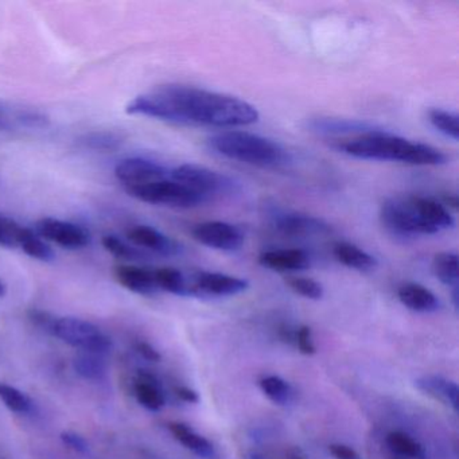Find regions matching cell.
I'll return each mask as SVG.
<instances>
[{
  "instance_id": "obj_1",
  "label": "cell",
  "mask_w": 459,
  "mask_h": 459,
  "mask_svg": "<svg viewBox=\"0 0 459 459\" xmlns=\"http://www.w3.org/2000/svg\"><path fill=\"white\" fill-rule=\"evenodd\" d=\"M126 112L186 127H246L260 117L248 101L182 84L160 85L142 93L127 104Z\"/></svg>"
},
{
  "instance_id": "obj_2",
  "label": "cell",
  "mask_w": 459,
  "mask_h": 459,
  "mask_svg": "<svg viewBox=\"0 0 459 459\" xmlns=\"http://www.w3.org/2000/svg\"><path fill=\"white\" fill-rule=\"evenodd\" d=\"M345 154L359 160H386L415 166H440L447 162L445 152L429 144L413 143L383 130L362 134L338 144Z\"/></svg>"
},
{
  "instance_id": "obj_3",
  "label": "cell",
  "mask_w": 459,
  "mask_h": 459,
  "mask_svg": "<svg viewBox=\"0 0 459 459\" xmlns=\"http://www.w3.org/2000/svg\"><path fill=\"white\" fill-rule=\"evenodd\" d=\"M208 146L221 157L262 169H278L291 160L278 142L246 131H224L208 139Z\"/></svg>"
},
{
  "instance_id": "obj_4",
  "label": "cell",
  "mask_w": 459,
  "mask_h": 459,
  "mask_svg": "<svg viewBox=\"0 0 459 459\" xmlns=\"http://www.w3.org/2000/svg\"><path fill=\"white\" fill-rule=\"evenodd\" d=\"M381 224L392 235L412 238L418 235H435L421 213L419 197H392L384 201L380 209Z\"/></svg>"
},
{
  "instance_id": "obj_5",
  "label": "cell",
  "mask_w": 459,
  "mask_h": 459,
  "mask_svg": "<svg viewBox=\"0 0 459 459\" xmlns=\"http://www.w3.org/2000/svg\"><path fill=\"white\" fill-rule=\"evenodd\" d=\"M170 178L195 190L209 201L240 192V184L232 177L195 163L177 166L170 170Z\"/></svg>"
},
{
  "instance_id": "obj_6",
  "label": "cell",
  "mask_w": 459,
  "mask_h": 459,
  "mask_svg": "<svg viewBox=\"0 0 459 459\" xmlns=\"http://www.w3.org/2000/svg\"><path fill=\"white\" fill-rule=\"evenodd\" d=\"M126 192L142 203L168 206V208H197V206L209 203L208 198L171 178L150 182V184L139 185V186L126 187Z\"/></svg>"
},
{
  "instance_id": "obj_7",
  "label": "cell",
  "mask_w": 459,
  "mask_h": 459,
  "mask_svg": "<svg viewBox=\"0 0 459 459\" xmlns=\"http://www.w3.org/2000/svg\"><path fill=\"white\" fill-rule=\"evenodd\" d=\"M52 334L63 342L90 353L104 354L112 348L111 338L107 337L98 326L74 316L56 318Z\"/></svg>"
},
{
  "instance_id": "obj_8",
  "label": "cell",
  "mask_w": 459,
  "mask_h": 459,
  "mask_svg": "<svg viewBox=\"0 0 459 459\" xmlns=\"http://www.w3.org/2000/svg\"><path fill=\"white\" fill-rule=\"evenodd\" d=\"M189 295L195 297H235L247 291L248 281L220 273L198 271L187 278Z\"/></svg>"
},
{
  "instance_id": "obj_9",
  "label": "cell",
  "mask_w": 459,
  "mask_h": 459,
  "mask_svg": "<svg viewBox=\"0 0 459 459\" xmlns=\"http://www.w3.org/2000/svg\"><path fill=\"white\" fill-rule=\"evenodd\" d=\"M34 232L44 240L52 241V243L68 249L85 248L92 240L91 233L82 225L53 219V217H44V219L39 220L34 227Z\"/></svg>"
},
{
  "instance_id": "obj_10",
  "label": "cell",
  "mask_w": 459,
  "mask_h": 459,
  "mask_svg": "<svg viewBox=\"0 0 459 459\" xmlns=\"http://www.w3.org/2000/svg\"><path fill=\"white\" fill-rule=\"evenodd\" d=\"M270 217L273 227L281 235L289 238H308L332 232V228L325 220L299 212L273 209Z\"/></svg>"
},
{
  "instance_id": "obj_11",
  "label": "cell",
  "mask_w": 459,
  "mask_h": 459,
  "mask_svg": "<svg viewBox=\"0 0 459 459\" xmlns=\"http://www.w3.org/2000/svg\"><path fill=\"white\" fill-rule=\"evenodd\" d=\"M195 241L217 249V251L233 252L244 244V233L236 225L224 221H206L195 225L192 230Z\"/></svg>"
},
{
  "instance_id": "obj_12",
  "label": "cell",
  "mask_w": 459,
  "mask_h": 459,
  "mask_svg": "<svg viewBox=\"0 0 459 459\" xmlns=\"http://www.w3.org/2000/svg\"><path fill=\"white\" fill-rule=\"evenodd\" d=\"M115 177L125 187L139 186L169 178L170 170L146 158H126L115 168Z\"/></svg>"
},
{
  "instance_id": "obj_13",
  "label": "cell",
  "mask_w": 459,
  "mask_h": 459,
  "mask_svg": "<svg viewBox=\"0 0 459 459\" xmlns=\"http://www.w3.org/2000/svg\"><path fill=\"white\" fill-rule=\"evenodd\" d=\"M127 236L135 246L149 249L160 256H177L184 251L178 241L160 232L155 228L149 227V225H138V227L131 228Z\"/></svg>"
},
{
  "instance_id": "obj_14",
  "label": "cell",
  "mask_w": 459,
  "mask_h": 459,
  "mask_svg": "<svg viewBox=\"0 0 459 459\" xmlns=\"http://www.w3.org/2000/svg\"><path fill=\"white\" fill-rule=\"evenodd\" d=\"M115 276L125 289L130 290L135 294L150 297V295L160 291L157 281H155L154 270L138 267V265L123 264L115 268Z\"/></svg>"
},
{
  "instance_id": "obj_15",
  "label": "cell",
  "mask_w": 459,
  "mask_h": 459,
  "mask_svg": "<svg viewBox=\"0 0 459 459\" xmlns=\"http://www.w3.org/2000/svg\"><path fill=\"white\" fill-rule=\"evenodd\" d=\"M259 264L279 273H287L306 270L310 267L311 259L310 255L302 249H273L260 255Z\"/></svg>"
},
{
  "instance_id": "obj_16",
  "label": "cell",
  "mask_w": 459,
  "mask_h": 459,
  "mask_svg": "<svg viewBox=\"0 0 459 459\" xmlns=\"http://www.w3.org/2000/svg\"><path fill=\"white\" fill-rule=\"evenodd\" d=\"M415 385L419 391L453 408L454 412H458L459 388L454 381L447 380L443 376L427 375L419 377Z\"/></svg>"
},
{
  "instance_id": "obj_17",
  "label": "cell",
  "mask_w": 459,
  "mask_h": 459,
  "mask_svg": "<svg viewBox=\"0 0 459 459\" xmlns=\"http://www.w3.org/2000/svg\"><path fill=\"white\" fill-rule=\"evenodd\" d=\"M400 302L416 313H434L440 307L434 292L418 283H404L397 290Z\"/></svg>"
},
{
  "instance_id": "obj_18",
  "label": "cell",
  "mask_w": 459,
  "mask_h": 459,
  "mask_svg": "<svg viewBox=\"0 0 459 459\" xmlns=\"http://www.w3.org/2000/svg\"><path fill=\"white\" fill-rule=\"evenodd\" d=\"M314 131L325 135H353L372 133L378 130L375 126L356 119H334V117H321L311 123Z\"/></svg>"
},
{
  "instance_id": "obj_19",
  "label": "cell",
  "mask_w": 459,
  "mask_h": 459,
  "mask_svg": "<svg viewBox=\"0 0 459 459\" xmlns=\"http://www.w3.org/2000/svg\"><path fill=\"white\" fill-rule=\"evenodd\" d=\"M134 391H135L136 399L141 403V405H143L149 411L157 412V411L162 410L163 405H165V394H163L162 388H160V381L146 370H141L138 373V378L134 384Z\"/></svg>"
},
{
  "instance_id": "obj_20",
  "label": "cell",
  "mask_w": 459,
  "mask_h": 459,
  "mask_svg": "<svg viewBox=\"0 0 459 459\" xmlns=\"http://www.w3.org/2000/svg\"><path fill=\"white\" fill-rule=\"evenodd\" d=\"M333 255L341 264L346 265L351 270L361 271V273L373 271L378 264L376 257L348 241L335 243L333 246Z\"/></svg>"
},
{
  "instance_id": "obj_21",
  "label": "cell",
  "mask_w": 459,
  "mask_h": 459,
  "mask_svg": "<svg viewBox=\"0 0 459 459\" xmlns=\"http://www.w3.org/2000/svg\"><path fill=\"white\" fill-rule=\"evenodd\" d=\"M169 429H170L173 437L184 447H186L187 450L192 451L200 458L208 459L214 455L213 445L205 437L195 432L192 427L187 426V424L174 421V423L169 424Z\"/></svg>"
},
{
  "instance_id": "obj_22",
  "label": "cell",
  "mask_w": 459,
  "mask_h": 459,
  "mask_svg": "<svg viewBox=\"0 0 459 459\" xmlns=\"http://www.w3.org/2000/svg\"><path fill=\"white\" fill-rule=\"evenodd\" d=\"M432 273L440 283L446 286L458 287L459 267L458 256L453 252H439L432 259Z\"/></svg>"
},
{
  "instance_id": "obj_23",
  "label": "cell",
  "mask_w": 459,
  "mask_h": 459,
  "mask_svg": "<svg viewBox=\"0 0 459 459\" xmlns=\"http://www.w3.org/2000/svg\"><path fill=\"white\" fill-rule=\"evenodd\" d=\"M74 368L85 380L100 381L107 376V364L101 354L82 351L74 357Z\"/></svg>"
},
{
  "instance_id": "obj_24",
  "label": "cell",
  "mask_w": 459,
  "mask_h": 459,
  "mask_svg": "<svg viewBox=\"0 0 459 459\" xmlns=\"http://www.w3.org/2000/svg\"><path fill=\"white\" fill-rule=\"evenodd\" d=\"M125 136L115 131H92L79 138V144L84 149L95 152H115L125 143Z\"/></svg>"
},
{
  "instance_id": "obj_25",
  "label": "cell",
  "mask_w": 459,
  "mask_h": 459,
  "mask_svg": "<svg viewBox=\"0 0 459 459\" xmlns=\"http://www.w3.org/2000/svg\"><path fill=\"white\" fill-rule=\"evenodd\" d=\"M155 281L158 290L179 295V297H190L189 286H187V276L177 268H158L154 270Z\"/></svg>"
},
{
  "instance_id": "obj_26",
  "label": "cell",
  "mask_w": 459,
  "mask_h": 459,
  "mask_svg": "<svg viewBox=\"0 0 459 459\" xmlns=\"http://www.w3.org/2000/svg\"><path fill=\"white\" fill-rule=\"evenodd\" d=\"M263 394L276 405H287L294 399V389L279 376H265L259 381Z\"/></svg>"
},
{
  "instance_id": "obj_27",
  "label": "cell",
  "mask_w": 459,
  "mask_h": 459,
  "mask_svg": "<svg viewBox=\"0 0 459 459\" xmlns=\"http://www.w3.org/2000/svg\"><path fill=\"white\" fill-rule=\"evenodd\" d=\"M386 446L389 450L407 458L421 459L424 456V448L418 440L403 431H392L386 435Z\"/></svg>"
},
{
  "instance_id": "obj_28",
  "label": "cell",
  "mask_w": 459,
  "mask_h": 459,
  "mask_svg": "<svg viewBox=\"0 0 459 459\" xmlns=\"http://www.w3.org/2000/svg\"><path fill=\"white\" fill-rule=\"evenodd\" d=\"M20 248L28 256L41 260V262L50 263L56 257L55 252L45 243L44 238H39L34 230H29V228H25V232L21 238Z\"/></svg>"
},
{
  "instance_id": "obj_29",
  "label": "cell",
  "mask_w": 459,
  "mask_h": 459,
  "mask_svg": "<svg viewBox=\"0 0 459 459\" xmlns=\"http://www.w3.org/2000/svg\"><path fill=\"white\" fill-rule=\"evenodd\" d=\"M22 123L30 127H44L48 125V117L39 112L29 111V109H14L9 111L0 106V128H6L12 126V122Z\"/></svg>"
},
{
  "instance_id": "obj_30",
  "label": "cell",
  "mask_w": 459,
  "mask_h": 459,
  "mask_svg": "<svg viewBox=\"0 0 459 459\" xmlns=\"http://www.w3.org/2000/svg\"><path fill=\"white\" fill-rule=\"evenodd\" d=\"M0 400L12 412L29 413L33 410V402L28 394L10 384L0 383Z\"/></svg>"
},
{
  "instance_id": "obj_31",
  "label": "cell",
  "mask_w": 459,
  "mask_h": 459,
  "mask_svg": "<svg viewBox=\"0 0 459 459\" xmlns=\"http://www.w3.org/2000/svg\"><path fill=\"white\" fill-rule=\"evenodd\" d=\"M429 120L432 127L437 128L440 134L453 141H458V115L446 109L434 108L429 112Z\"/></svg>"
},
{
  "instance_id": "obj_32",
  "label": "cell",
  "mask_w": 459,
  "mask_h": 459,
  "mask_svg": "<svg viewBox=\"0 0 459 459\" xmlns=\"http://www.w3.org/2000/svg\"><path fill=\"white\" fill-rule=\"evenodd\" d=\"M103 246L109 254L114 255L117 259L123 260H143L147 255L134 247L128 246L125 240L115 235H107L103 238Z\"/></svg>"
},
{
  "instance_id": "obj_33",
  "label": "cell",
  "mask_w": 459,
  "mask_h": 459,
  "mask_svg": "<svg viewBox=\"0 0 459 459\" xmlns=\"http://www.w3.org/2000/svg\"><path fill=\"white\" fill-rule=\"evenodd\" d=\"M25 227L18 224L10 217L0 214V247L4 248H20L21 238Z\"/></svg>"
},
{
  "instance_id": "obj_34",
  "label": "cell",
  "mask_w": 459,
  "mask_h": 459,
  "mask_svg": "<svg viewBox=\"0 0 459 459\" xmlns=\"http://www.w3.org/2000/svg\"><path fill=\"white\" fill-rule=\"evenodd\" d=\"M286 284L295 294L307 298V299L319 300L324 297V287L314 279L290 276L286 279Z\"/></svg>"
},
{
  "instance_id": "obj_35",
  "label": "cell",
  "mask_w": 459,
  "mask_h": 459,
  "mask_svg": "<svg viewBox=\"0 0 459 459\" xmlns=\"http://www.w3.org/2000/svg\"><path fill=\"white\" fill-rule=\"evenodd\" d=\"M294 343L298 351L305 356H313L316 353V343L313 340V333L308 326H300L295 330Z\"/></svg>"
},
{
  "instance_id": "obj_36",
  "label": "cell",
  "mask_w": 459,
  "mask_h": 459,
  "mask_svg": "<svg viewBox=\"0 0 459 459\" xmlns=\"http://www.w3.org/2000/svg\"><path fill=\"white\" fill-rule=\"evenodd\" d=\"M61 439L65 443L68 447L76 453L85 454L90 451V446H88L87 440L82 437V435L76 434L74 431H65L61 434Z\"/></svg>"
},
{
  "instance_id": "obj_37",
  "label": "cell",
  "mask_w": 459,
  "mask_h": 459,
  "mask_svg": "<svg viewBox=\"0 0 459 459\" xmlns=\"http://www.w3.org/2000/svg\"><path fill=\"white\" fill-rule=\"evenodd\" d=\"M329 451L334 459H362L354 448L341 443L330 445Z\"/></svg>"
},
{
  "instance_id": "obj_38",
  "label": "cell",
  "mask_w": 459,
  "mask_h": 459,
  "mask_svg": "<svg viewBox=\"0 0 459 459\" xmlns=\"http://www.w3.org/2000/svg\"><path fill=\"white\" fill-rule=\"evenodd\" d=\"M30 318L33 319V321L36 322L39 326L44 327V329H47L48 332L52 333V327L56 321L55 316L45 313V311L33 310L30 313Z\"/></svg>"
},
{
  "instance_id": "obj_39",
  "label": "cell",
  "mask_w": 459,
  "mask_h": 459,
  "mask_svg": "<svg viewBox=\"0 0 459 459\" xmlns=\"http://www.w3.org/2000/svg\"><path fill=\"white\" fill-rule=\"evenodd\" d=\"M136 351L141 354L143 359H149V361L158 362L160 361V353L154 348V346L150 345L147 342H139L136 345Z\"/></svg>"
},
{
  "instance_id": "obj_40",
  "label": "cell",
  "mask_w": 459,
  "mask_h": 459,
  "mask_svg": "<svg viewBox=\"0 0 459 459\" xmlns=\"http://www.w3.org/2000/svg\"><path fill=\"white\" fill-rule=\"evenodd\" d=\"M176 394L182 402L190 403V404H197L200 402V396H198L197 392L187 388V386H177Z\"/></svg>"
},
{
  "instance_id": "obj_41",
  "label": "cell",
  "mask_w": 459,
  "mask_h": 459,
  "mask_svg": "<svg viewBox=\"0 0 459 459\" xmlns=\"http://www.w3.org/2000/svg\"><path fill=\"white\" fill-rule=\"evenodd\" d=\"M287 459H308L305 451L300 450L299 447H291L287 451Z\"/></svg>"
},
{
  "instance_id": "obj_42",
  "label": "cell",
  "mask_w": 459,
  "mask_h": 459,
  "mask_svg": "<svg viewBox=\"0 0 459 459\" xmlns=\"http://www.w3.org/2000/svg\"><path fill=\"white\" fill-rule=\"evenodd\" d=\"M458 297H459L458 287H455V289H453V303H454V307H455V310H458V307H459Z\"/></svg>"
},
{
  "instance_id": "obj_43",
  "label": "cell",
  "mask_w": 459,
  "mask_h": 459,
  "mask_svg": "<svg viewBox=\"0 0 459 459\" xmlns=\"http://www.w3.org/2000/svg\"><path fill=\"white\" fill-rule=\"evenodd\" d=\"M6 292H7L6 284H4V281H0V298H4V295H6Z\"/></svg>"
}]
</instances>
